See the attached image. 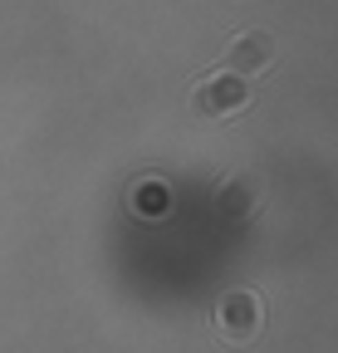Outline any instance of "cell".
<instances>
[{"label":"cell","mask_w":338,"mask_h":353,"mask_svg":"<svg viewBox=\"0 0 338 353\" xmlns=\"http://www.w3.org/2000/svg\"><path fill=\"white\" fill-rule=\"evenodd\" d=\"M245 103H250V88L235 69H216L191 88V113L201 118H226V113H240Z\"/></svg>","instance_id":"6da1fadb"},{"label":"cell","mask_w":338,"mask_h":353,"mask_svg":"<svg viewBox=\"0 0 338 353\" xmlns=\"http://www.w3.org/2000/svg\"><path fill=\"white\" fill-rule=\"evenodd\" d=\"M216 329L231 339V343H245L260 334V294L255 290H231L221 304H216Z\"/></svg>","instance_id":"7a4b0ae2"},{"label":"cell","mask_w":338,"mask_h":353,"mask_svg":"<svg viewBox=\"0 0 338 353\" xmlns=\"http://www.w3.org/2000/svg\"><path fill=\"white\" fill-rule=\"evenodd\" d=\"M275 59H279L275 34H270V30H245L231 50H226V64H221V69H235L240 79H250V74H265Z\"/></svg>","instance_id":"3957f363"},{"label":"cell","mask_w":338,"mask_h":353,"mask_svg":"<svg viewBox=\"0 0 338 353\" xmlns=\"http://www.w3.org/2000/svg\"><path fill=\"white\" fill-rule=\"evenodd\" d=\"M255 196H260L255 176H231V182L221 187V211H226L231 221H245L250 211H255Z\"/></svg>","instance_id":"277c9868"},{"label":"cell","mask_w":338,"mask_h":353,"mask_svg":"<svg viewBox=\"0 0 338 353\" xmlns=\"http://www.w3.org/2000/svg\"><path fill=\"white\" fill-rule=\"evenodd\" d=\"M133 206H138V216H167V187L162 182H138L133 187Z\"/></svg>","instance_id":"5b68a950"}]
</instances>
